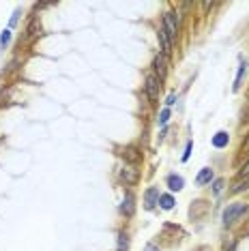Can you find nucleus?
<instances>
[{
  "mask_svg": "<svg viewBox=\"0 0 249 251\" xmlns=\"http://www.w3.org/2000/svg\"><path fill=\"white\" fill-rule=\"evenodd\" d=\"M161 28H163V32H166L168 41L174 45V41L178 39V13L176 11H166V13H163Z\"/></svg>",
  "mask_w": 249,
  "mask_h": 251,
  "instance_id": "obj_1",
  "label": "nucleus"
},
{
  "mask_svg": "<svg viewBox=\"0 0 249 251\" xmlns=\"http://www.w3.org/2000/svg\"><path fill=\"white\" fill-rule=\"evenodd\" d=\"M249 210L247 204H243V202H234V204H228V208L223 210V225L226 228H230V225H234L238 221V219L243 217Z\"/></svg>",
  "mask_w": 249,
  "mask_h": 251,
  "instance_id": "obj_2",
  "label": "nucleus"
},
{
  "mask_svg": "<svg viewBox=\"0 0 249 251\" xmlns=\"http://www.w3.org/2000/svg\"><path fill=\"white\" fill-rule=\"evenodd\" d=\"M159 90H161V79H159L155 73H148L146 79H144V93H146V97L151 99V101H157Z\"/></svg>",
  "mask_w": 249,
  "mask_h": 251,
  "instance_id": "obj_3",
  "label": "nucleus"
},
{
  "mask_svg": "<svg viewBox=\"0 0 249 251\" xmlns=\"http://www.w3.org/2000/svg\"><path fill=\"white\" fill-rule=\"evenodd\" d=\"M121 178L124 185H138V180H140V170H138L136 165L124 163L121 168Z\"/></svg>",
  "mask_w": 249,
  "mask_h": 251,
  "instance_id": "obj_4",
  "label": "nucleus"
},
{
  "mask_svg": "<svg viewBox=\"0 0 249 251\" xmlns=\"http://www.w3.org/2000/svg\"><path fill=\"white\" fill-rule=\"evenodd\" d=\"M153 73H155L159 79H166V75H168V56L157 54V56L153 58Z\"/></svg>",
  "mask_w": 249,
  "mask_h": 251,
  "instance_id": "obj_5",
  "label": "nucleus"
},
{
  "mask_svg": "<svg viewBox=\"0 0 249 251\" xmlns=\"http://www.w3.org/2000/svg\"><path fill=\"white\" fill-rule=\"evenodd\" d=\"M136 213V195L131 191H124V198H123V204H121V215L124 217H133Z\"/></svg>",
  "mask_w": 249,
  "mask_h": 251,
  "instance_id": "obj_6",
  "label": "nucleus"
},
{
  "mask_svg": "<svg viewBox=\"0 0 249 251\" xmlns=\"http://www.w3.org/2000/svg\"><path fill=\"white\" fill-rule=\"evenodd\" d=\"M159 198H161V193H159V187H148L146 193H144V208L146 210H153L159 204Z\"/></svg>",
  "mask_w": 249,
  "mask_h": 251,
  "instance_id": "obj_7",
  "label": "nucleus"
},
{
  "mask_svg": "<svg viewBox=\"0 0 249 251\" xmlns=\"http://www.w3.org/2000/svg\"><path fill=\"white\" fill-rule=\"evenodd\" d=\"M123 157H124V161H127L129 165H138V161L142 159V155L138 153V148H133V146H127L123 150Z\"/></svg>",
  "mask_w": 249,
  "mask_h": 251,
  "instance_id": "obj_8",
  "label": "nucleus"
},
{
  "mask_svg": "<svg viewBox=\"0 0 249 251\" xmlns=\"http://www.w3.org/2000/svg\"><path fill=\"white\" fill-rule=\"evenodd\" d=\"M157 39H159V49H161V54H163V56H168V54L172 52V43L168 41V37H166V32H163V28L157 30Z\"/></svg>",
  "mask_w": 249,
  "mask_h": 251,
  "instance_id": "obj_9",
  "label": "nucleus"
},
{
  "mask_svg": "<svg viewBox=\"0 0 249 251\" xmlns=\"http://www.w3.org/2000/svg\"><path fill=\"white\" fill-rule=\"evenodd\" d=\"M213 176H215V174H213V170H211V168H202V170H200V174L196 176V185H198V187H204V185H211Z\"/></svg>",
  "mask_w": 249,
  "mask_h": 251,
  "instance_id": "obj_10",
  "label": "nucleus"
},
{
  "mask_svg": "<svg viewBox=\"0 0 249 251\" xmlns=\"http://www.w3.org/2000/svg\"><path fill=\"white\" fill-rule=\"evenodd\" d=\"M166 183H168V189H170V191H181V189L185 187V180H183V176H176V174H170Z\"/></svg>",
  "mask_w": 249,
  "mask_h": 251,
  "instance_id": "obj_11",
  "label": "nucleus"
},
{
  "mask_svg": "<svg viewBox=\"0 0 249 251\" xmlns=\"http://www.w3.org/2000/svg\"><path fill=\"white\" fill-rule=\"evenodd\" d=\"M247 189H249V176H245V178H238L236 183L232 185L230 193H232V195H236V193H243V191H247Z\"/></svg>",
  "mask_w": 249,
  "mask_h": 251,
  "instance_id": "obj_12",
  "label": "nucleus"
},
{
  "mask_svg": "<svg viewBox=\"0 0 249 251\" xmlns=\"http://www.w3.org/2000/svg\"><path fill=\"white\" fill-rule=\"evenodd\" d=\"M116 251H129V234L121 230L118 232V238H116Z\"/></svg>",
  "mask_w": 249,
  "mask_h": 251,
  "instance_id": "obj_13",
  "label": "nucleus"
},
{
  "mask_svg": "<svg viewBox=\"0 0 249 251\" xmlns=\"http://www.w3.org/2000/svg\"><path fill=\"white\" fill-rule=\"evenodd\" d=\"M228 142H230V133H226V131H219L215 138H213V146L215 148H223Z\"/></svg>",
  "mask_w": 249,
  "mask_h": 251,
  "instance_id": "obj_14",
  "label": "nucleus"
},
{
  "mask_svg": "<svg viewBox=\"0 0 249 251\" xmlns=\"http://www.w3.org/2000/svg\"><path fill=\"white\" fill-rule=\"evenodd\" d=\"M245 73H247V63L245 60H241V67H238V73H236V79H234V90H238L241 88V84H243V78H245Z\"/></svg>",
  "mask_w": 249,
  "mask_h": 251,
  "instance_id": "obj_15",
  "label": "nucleus"
},
{
  "mask_svg": "<svg viewBox=\"0 0 249 251\" xmlns=\"http://www.w3.org/2000/svg\"><path fill=\"white\" fill-rule=\"evenodd\" d=\"M159 204H161L163 210H172L174 208V198H172L170 193H166V195H161V198H159Z\"/></svg>",
  "mask_w": 249,
  "mask_h": 251,
  "instance_id": "obj_16",
  "label": "nucleus"
},
{
  "mask_svg": "<svg viewBox=\"0 0 249 251\" xmlns=\"http://www.w3.org/2000/svg\"><path fill=\"white\" fill-rule=\"evenodd\" d=\"M168 120H170V108H166V110H161V114H159V118H157V123H159V125H168Z\"/></svg>",
  "mask_w": 249,
  "mask_h": 251,
  "instance_id": "obj_17",
  "label": "nucleus"
},
{
  "mask_svg": "<svg viewBox=\"0 0 249 251\" xmlns=\"http://www.w3.org/2000/svg\"><path fill=\"white\" fill-rule=\"evenodd\" d=\"M37 26H39V22H37V19H32L31 26H28V30H26V32H28V39H34V37H37Z\"/></svg>",
  "mask_w": 249,
  "mask_h": 251,
  "instance_id": "obj_18",
  "label": "nucleus"
},
{
  "mask_svg": "<svg viewBox=\"0 0 249 251\" xmlns=\"http://www.w3.org/2000/svg\"><path fill=\"white\" fill-rule=\"evenodd\" d=\"M9 41H11V30H2V34H0V45H2V47H7Z\"/></svg>",
  "mask_w": 249,
  "mask_h": 251,
  "instance_id": "obj_19",
  "label": "nucleus"
},
{
  "mask_svg": "<svg viewBox=\"0 0 249 251\" xmlns=\"http://www.w3.org/2000/svg\"><path fill=\"white\" fill-rule=\"evenodd\" d=\"M221 191H223V180H221V178H217L215 183H213V193H215V195H219Z\"/></svg>",
  "mask_w": 249,
  "mask_h": 251,
  "instance_id": "obj_20",
  "label": "nucleus"
},
{
  "mask_svg": "<svg viewBox=\"0 0 249 251\" xmlns=\"http://www.w3.org/2000/svg\"><path fill=\"white\" fill-rule=\"evenodd\" d=\"M191 148H193V142H191V140H189V142H187V146H185V153H183V161H187V159L191 157Z\"/></svg>",
  "mask_w": 249,
  "mask_h": 251,
  "instance_id": "obj_21",
  "label": "nucleus"
},
{
  "mask_svg": "<svg viewBox=\"0 0 249 251\" xmlns=\"http://www.w3.org/2000/svg\"><path fill=\"white\" fill-rule=\"evenodd\" d=\"M249 176V161L245 165H241V170H238V178H245Z\"/></svg>",
  "mask_w": 249,
  "mask_h": 251,
  "instance_id": "obj_22",
  "label": "nucleus"
},
{
  "mask_svg": "<svg viewBox=\"0 0 249 251\" xmlns=\"http://www.w3.org/2000/svg\"><path fill=\"white\" fill-rule=\"evenodd\" d=\"M178 101V97H176V94H168V99H166V105H168V108H170V105H174V103H176Z\"/></svg>",
  "mask_w": 249,
  "mask_h": 251,
  "instance_id": "obj_23",
  "label": "nucleus"
},
{
  "mask_svg": "<svg viewBox=\"0 0 249 251\" xmlns=\"http://www.w3.org/2000/svg\"><path fill=\"white\" fill-rule=\"evenodd\" d=\"M249 150V135H247V140H243V146H241V153H247Z\"/></svg>",
  "mask_w": 249,
  "mask_h": 251,
  "instance_id": "obj_24",
  "label": "nucleus"
},
{
  "mask_svg": "<svg viewBox=\"0 0 249 251\" xmlns=\"http://www.w3.org/2000/svg\"><path fill=\"white\" fill-rule=\"evenodd\" d=\"M144 251H159V247H157L155 243H148V245H146V249H144Z\"/></svg>",
  "mask_w": 249,
  "mask_h": 251,
  "instance_id": "obj_25",
  "label": "nucleus"
},
{
  "mask_svg": "<svg viewBox=\"0 0 249 251\" xmlns=\"http://www.w3.org/2000/svg\"><path fill=\"white\" fill-rule=\"evenodd\" d=\"M17 15H19V11H16V13H13V17H11V26H16V22H17Z\"/></svg>",
  "mask_w": 249,
  "mask_h": 251,
  "instance_id": "obj_26",
  "label": "nucleus"
},
{
  "mask_svg": "<svg viewBox=\"0 0 249 251\" xmlns=\"http://www.w3.org/2000/svg\"><path fill=\"white\" fill-rule=\"evenodd\" d=\"M228 251H236V245L232 243V245H230V249H228Z\"/></svg>",
  "mask_w": 249,
  "mask_h": 251,
  "instance_id": "obj_27",
  "label": "nucleus"
}]
</instances>
